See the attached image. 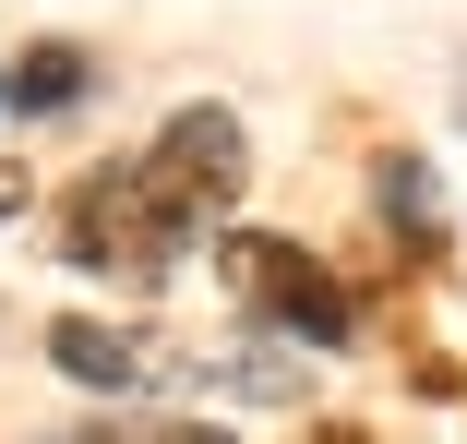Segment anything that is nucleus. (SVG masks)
Returning a JSON list of instances; mask_svg holds the SVG:
<instances>
[{
  "label": "nucleus",
  "instance_id": "39448f33",
  "mask_svg": "<svg viewBox=\"0 0 467 444\" xmlns=\"http://www.w3.org/2000/svg\"><path fill=\"white\" fill-rule=\"evenodd\" d=\"M97 97V48H72V37H36L13 72H0V121H60Z\"/></svg>",
  "mask_w": 467,
  "mask_h": 444
},
{
  "label": "nucleus",
  "instance_id": "6e6552de",
  "mask_svg": "<svg viewBox=\"0 0 467 444\" xmlns=\"http://www.w3.org/2000/svg\"><path fill=\"white\" fill-rule=\"evenodd\" d=\"M0 217H25V168H0Z\"/></svg>",
  "mask_w": 467,
  "mask_h": 444
},
{
  "label": "nucleus",
  "instance_id": "1a4fd4ad",
  "mask_svg": "<svg viewBox=\"0 0 467 444\" xmlns=\"http://www.w3.org/2000/svg\"><path fill=\"white\" fill-rule=\"evenodd\" d=\"M312 444H371V432H359V420H324V432H312Z\"/></svg>",
  "mask_w": 467,
  "mask_h": 444
},
{
  "label": "nucleus",
  "instance_id": "f257e3e1",
  "mask_svg": "<svg viewBox=\"0 0 467 444\" xmlns=\"http://www.w3.org/2000/svg\"><path fill=\"white\" fill-rule=\"evenodd\" d=\"M192 252H216V217H192L144 156H109L60 193V264L72 277H109V289H168Z\"/></svg>",
  "mask_w": 467,
  "mask_h": 444
},
{
  "label": "nucleus",
  "instance_id": "f03ea898",
  "mask_svg": "<svg viewBox=\"0 0 467 444\" xmlns=\"http://www.w3.org/2000/svg\"><path fill=\"white\" fill-rule=\"evenodd\" d=\"M216 289L240 301V324H264V336H288V348H312V361H348L359 348V289L336 277L324 252H300L288 228H216Z\"/></svg>",
  "mask_w": 467,
  "mask_h": 444
},
{
  "label": "nucleus",
  "instance_id": "20e7f679",
  "mask_svg": "<svg viewBox=\"0 0 467 444\" xmlns=\"http://www.w3.org/2000/svg\"><path fill=\"white\" fill-rule=\"evenodd\" d=\"M48 361H60V385H84V396H144V385H168V361L132 336V324H97V312H48Z\"/></svg>",
  "mask_w": 467,
  "mask_h": 444
},
{
  "label": "nucleus",
  "instance_id": "423d86ee",
  "mask_svg": "<svg viewBox=\"0 0 467 444\" xmlns=\"http://www.w3.org/2000/svg\"><path fill=\"white\" fill-rule=\"evenodd\" d=\"M371 205H384V228H396L420 264L443 252V193H431V168H420V156H371Z\"/></svg>",
  "mask_w": 467,
  "mask_h": 444
},
{
  "label": "nucleus",
  "instance_id": "7ed1b4c3",
  "mask_svg": "<svg viewBox=\"0 0 467 444\" xmlns=\"http://www.w3.org/2000/svg\"><path fill=\"white\" fill-rule=\"evenodd\" d=\"M144 168L192 205V217H240V181H252V132H240V109H216V97H192V109H168L156 121V144H144Z\"/></svg>",
  "mask_w": 467,
  "mask_h": 444
},
{
  "label": "nucleus",
  "instance_id": "0eeeda50",
  "mask_svg": "<svg viewBox=\"0 0 467 444\" xmlns=\"http://www.w3.org/2000/svg\"><path fill=\"white\" fill-rule=\"evenodd\" d=\"M109 444H228V420H168V432H109Z\"/></svg>",
  "mask_w": 467,
  "mask_h": 444
}]
</instances>
